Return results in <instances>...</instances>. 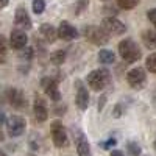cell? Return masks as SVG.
<instances>
[{
	"instance_id": "cell-1",
	"label": "cell",
	"mask_w": 156,
	"mask_h": 156,
	"mask_svg": "<svg viewBox=\"0 0 156 156\" xmlns=\"http://www.w3.org/2000/svg\"><path fill=\"white\" fill-rule=\"evenodd\" d=\"M119 53H120L123 61L136 62L137 59H140L142 51H140L139 45L133 41V39H123V41H120V44H119Z\"/></svg>"
},
{
	"instance_id": "cell-2",
	"label": "cell",
	"mask_w": 156,
	"mask_h": 156,
	"mask_svg": "<svg viewBox=\"0 0 156 156\" xmlns=\"http://www.w3.org/2000/svg\"><path fill=\"white\" fill-rule=\"evenodd\" d=\"M111 81V73L108 69H95L87 75V83L92 87V90H101L105 89Z\"/></svg>"
},
{
	"instance_id": "cell-3",
	"label": "cell",
	"mask_w": 156,
	"mask_h": 156,
	"mask_svg": "<svg viewBox=\"0 0 156 156\" xmlns=\"http://www.w3.org/2000/svg\"><path fill=\"white\" fill-rule=\"evenodd\" d=\"M126 81L128 84L131 86L133 89H142L147 81V75H145V70L142 67H134L131 69L128 73H126Z\"/></svg>"
},
{
	"instance_id": "cell-4",
	"label": "cell",
	"mask_w": 156,
	"mask_h": 156,
	"mask_svg": "<svg viewBox=\"0 0 156 156\" xmlns=\"http://www.w3.org/2000/svg\"><path fill=\"white\" fill-rule=\"evenodd\" d=\"M50 133H51V139H53V144L56 147H64L67 145V134H66V129H64L62 123L59 120L51 122L50 125Z\"/></svg>"
},
{
	"instance_id": "cell-5",
	"label": "cell",
	"mask_w": 156,
	"mask_h": 156,
	"mask_svg": "<svg viewBox=\"0 0 156 156\" xmlns=\"http://www.w3.org/2000/svg\"><path fill=\"white\" fill-rule=\"evenodd\" d=\"M100 27L105 30L108 34H115V36H119V34H123L126 31V27L123 25V22H120L119 19H115V17H105L101 22Z\"/></svg>"
},
{
	"instance_id": "cell-6",
	"label": "cell",
	"mask_w": 156,
	"mask_h": 156,
	"mask_svg": "<svg viewBox=\"0 0 156 156\" xmlns=\"http://www.w3.org/2000/svg\"><path fill=\"white\" fill-rule=\"evenodd\" d=\"M6 131L11 137H17L25 131V119L20 115H11L6 120Z\"/></svg>"
},
{
	"instance_id": "cell-7",
	"label": "cell",
	"mask_w": 156,
	"mask_h": 156,
	"mask_svg": "<svg viewBox=\"0 0 156 156\" xmlns=\"http://www.w3.org/2000/svg\"><path fill=\"white\" fill-rule=\"evenodd\" d=\"M6 100L8 103L12 106V108H16V109H22L27 106V100H25V95L22 90L16 89V87H9L6 90Z\"/></svg>"
},
{
	"instance_id": "cell-8",
	"label": "cell",
	"mask_w": 156,
	"mask_h": 156,
	"mask_svg": "<svg viewBox=\"0 0 156 156\" xmlns=\"http://www.w3.org/2000/svg\"><path fill=\"white\" fill-rule=\"evenodd\" d=\"M84 33H86L87 41L94 42V44H97V45L105 44L108 39H109V37H108L109 34L103 30L101 27H87V28L84 30Z\"/></svg>"
},
{
	"instance_id": "cell-9",
	"label": "cell",
	"mask_w": 156,
	"mask_h": 156,
	"mask_svg": "<svg viewBox=\"0 0 156 156\" xmlns=\"http://www.w3.org/2000/svg\"><path fill=\"white\" fill-rule=\"evenodd\" d=\"M75 87H76L75 103H76L78 109L84 111V109L87 108V105H89V92H87V89L84 87L83 81H80V80H76V81H75Z\"/></svg>"
},
{
	"instance_id": "cell-10",
	"label": "cell",
	"mask_w": 156,
	"mask_h": 156,
	"mask_svg": "<svg viewBox=\"0 0 156 156\" xmlns=\"http://www.w3.org/2000/svg\"><path fill=\"white\" fill-rule=\"evenodd\" d=\"M41 86H42L44 92L48 95L50 100H53V101H59L61 100V94L58 90V84H56V81L53 80V78H42V80H41Z\"/></svg>"
},
{
	"instance_id": "cell-11",
	"label": "cell",
	"mask_w": 156,
	"mask_h": 156,
	"mask_svg": "<svg viewBox=\"0 0 156 156\" xmlns=\"http://www.w3.org/2000/svg\"><path fill=\"white\" fill-rule=\"evenodd\" d=\"M27 42H28V37H27V34H25L23 30L17 28V30H12V31H11L9 45L14 48V50H22V48H25Z\"/></svg>"
},
{
	"instance_id": "cell-12",
	"label": "cell",
	"mask_w": 156,
	"mask_h": 156,
	"mask_svg": "<svg viewBox=\"0 0 156 156\" xmlns=\"http://www.w3.org/2000/svg\"><path fill=\"white\" fill-rule=\"evenodd\" d=\"M75 144H76V153L78 156H90V147H89V142L84 136L83 131L80 129H75Z\"/></svg>"
},
{
	"instance_id": "cell-13",
	"label": "cell",
	"mask_w": 156,
	"mask_h": 156,
	"mask_svg": "<svg viewBox=\"0 0 156 156\" xmlns=\"http://www.w3.org/2000/svg\"><path fill=\"white\" fill-rule=\"evenodd\" d=\"M14 23L20 30H30L31 28V19L28 16V12L25 8H17L16 9V14H14Z\"/></svg>"
},
{
	"instance_id": "cell-14",
	"label": "cell",
	"mask_w": 156,
	"mask_h": 156,
	"mask_svg": "<svg viewBox=\"0 0 156 156\" xmlns=\"http://www.w3.org/2000/svg\"><path fill=\"white\" fill-rule=\"evenodd\" d=\"M33 112H34V117L37 122H45L47 117H48V109H47V105H45V100H42L41 97L34 98V105H33Z\"/></svg>"
},
{
	"instance_id": "cell-15",
	"label": "cell",
	"mask_w": 156,
	"mask_h": 156,
	"mask_svg": "<svg viewBox=\"0 0 156 156\" xmlns=\"http://www.w3.org/2000/svg\"><path fill=\"white\" fill-rule=\"evenodd\" d=\"M58 37H61L62 41H72V39L78 37V31L69 22H61L58 28Z\"/></svg>"
},
{
	"instance_id": "cell-16",
	"label": "cell",
	"mask_w": 156,
	"mask_h": 156,
	"mask_svg": "<svg viewBox=\"0 0 156 156\" xmlns=\"http://www.w3.org/2000/svg\"><path fill=\"white\" fill-rule=\"evenodd\" d=\"M39 34H41V37L45 42H55V39L58 36V31L51 27L50 23H42L41 27H39Z\"/></svg>"
},
{
	"instance_id": "cell-17",
	"label": "cell",
	"mask_w": 156,
	"mask_h": 156,
	"mask_svg": "<svg viewBox=\"0 0 156 156\" xmlns=\"http://www.w3.org/2000/svg\"><path fill=\"white\" fill-rule=\"evenodd\" d=\"M142 41L148 48H156V31L153 30H145L142 33Z\"/></svg>"
},
{
	"instance_id": "cell-18",
	"label": "cell",
	"mask_w": 156,
	"mask_h": 156,
	"mask_svg": "<svg viewBox=\"0 0 156 156\" xmlns=\"http://www.w3.org/2000/svg\"><path fill=\"white\" fill-rule=\"evenodd\" d=\"M115 59V55L112 53L111 50H106V48H103L98 51V61L101 64H112Z\"/></svg>"
},
{
	"instance_id": "cell-19",
	"label": "cell",
	"mask_w": 156,
	"mask_h": 156,
	"mask_svg": "<svg viewBox=\"0 0 156 156\" xmlns=\"http://www.w3.org/2000/svg\"><path fill=\"white\" fill-rule=\"evenodd\" d=\"M64 59H66V50H62V48H59V50L53 51V53L50 55V61L53 62V64H56V66L62 64V62H64Z\"/></svg>"
},
{
	"instance_id": "cell-20",
	"label": "cell",
	"mask_w": 156,
	"mask_h": 156,
	"mask_svg": "<svg viewBox=\"0 0 156 156\" xmlns=\"http://www.w3.org/2000/svg\"><path fill=\"white\" fill-rule=\"evenodd\" d=\"M142 151L140 145L137 144V142H126V153L128 156H139Z\"/></svg>"
},
{
	"instance_id": "cell-21",
	"label": "cell",
	"mask_w": 156,
	"mask_h": 156,
	"mask_svg": "<svg viewBox=\"0 0 156 156\" xmlns=\"http://www.w3.org/2000/svg\"><path fill=\"white\" fill-rule=\"evenodd\" d=\"M6 61V39L3 34H0V64Z\"/></svg>"
},
{
	"instance_id": "cell-22",
	"label": "cell",
	"mask_w": 156,
	"mask_h": 156,
	"mask_svg": "<svg viewBox=\"0 0 156 156\" xmlns=\"http://www.w3.org/2000/svg\"><path fill=\"white\" fill-rule=\"evenodd\" d=\"M145 66H147L148 72H151V73H156V53H151V55H148V56H147Z\"/></svg>"
},
{
	"instance_id": "cell-23",
	"label": "cell",
	"mask_w": 156,
	"mask_h": 156,
	"mask_svg": "<svg viewBox=\"0 0 156 156\" xmlns=\"http://www.w3.org/2000/svg\"><path fill=\"white\" fill-rule=\"evenodd\" d=\"M115 2L122 9H133L137 5L139 0H115Z\"/></svg>"
},
{
	"instance_id": "cell-24",
	"label": "cell",
	"mask_w": 156,
	"mask_h": 156,
	"mask_svg": "<svg viewBox=\"0 0 156 156\" xmlns=\"http://www.w3.org/2000/svg\"><path fill=\"white\" fill-rule=\"evenodd\" d=\"M45 9V0H33V11L36 14H42Z\"/></svg>"
},
{
	"instance_id": "cell-25",
	"label": "cell",
	"mask_w": 156,
	"mask_h": 156,
	"mask_svg": "<svg viewBox=\"0 0 156 156\" xmlns=\"http://www.w3.org/2000/svg\"><path fill=\"white\" fill-rule=\"evenodd\" d=\"M147 16H148V20L153 23V27L156 28V8H153V9H150L148 12H147Z\"/></svg>"
},
{
	"instance_id": "cell-26",
	"label": "cell",
	"mask_w": 156,
	"mask_h": 156,
	"mask_svg": "<svg viewBox=\"0 0 156 156\" xmlns=\"http://www.w3.org/2000/svg\"><path fill=\"white\" fill-rule=\"evenodd\" d=\"M20 56L23 58V59H31V56H33V48H25V51H22L20 53Z\"/></svg>"
},
{
	"instance_id": "cell-27",
	"label": "cell",
	"mask_w": 156,
	"mask_h": 156,
	"mask_svg": "<svg viewBox=\"0 0 156 156\" xmlns=\"http://www.w3.org/2000/svg\"><path fill=\"white\" fill-rule=\"evenodd\" d=\"M122 112H123L122 105H117V106H114V112H112V115H114V117H120V115H122Z\"/></svg>"
},
{
	"instance_id": "cell-28",
	"label": "cell",
	"mask_w": 156,
	"mask_h": 156,
	"mask_svg": "<svg viewBox=\"0 0 156 156\" xmlns=\"http://www.w3.org/2000/svg\"><path fill=\"white\" fill-rule=\"evenodd\" d=\"M86 5H87V2H86V0H81V2L76 5V14H80V12L83 11V8H84Z\"/></svg>"
},
{
	"instance_id": "cell-29",
	"label": "cell",
	"mask_w": 156,
	"mask_h": 156,
	"mask_svg": "<svg viewBox=\"0 0 156 156\" xmlns=\"http://www.w3.org/2000/svg\"><path fill=\"white\" fill-rule=\"evenodd\" d=\"M105 103H106V97L103 95V97H100V101H98V109L101 111V108L105 106Z\"/></svg>"
},
{
	"instance_id": "cell-30",
	"label": "cell",
	"mask_w": 156,
	"mask_h": 156,
	"mask_svg": "<svg viewBox=\"0 0 156 156\" xmlns=\"http://www.w3.org/2000/svg\"><path fill=\"white\" fill-rule=\"evenodd\" d=\"M103 147H105V148H108V147H112V145H115V140L114 139H109L108 142H106V144H101Z\"/></svg>"
},
{
	"instance_id": "cell-31",
	"label": "cell",
	"mask_w": 156,
	"mask_h": 156,
	"mask_svg": "<svg viewBox=\"0 0 156 156\" xmlns=\"http://www.w3.org/2000/svg\"><path fill=\"white\" fill-rule=\"evenodd\" d=\"M5 122H6V115H5V112L0 111V125H3Z\"/></svg>"
},
{
	"instance_id": "cell-32",
	"label": "cell",
	"mask_w": 156,
	"mask_h": 156,
	"mask_svg": "<svg viewBox=\"0 0 156 156\" xmlns=\"http://www.w3.org/2000/svg\"><path fill=\"white\" fill-rule=\"evenodd\" d=\"M109 156H123V153H122L120 150H112Z\"/></svg>"
},
{
	"instance_id": "cell-33",
	"label": "cell",
	"mask_w": 156,
	"mask_h": 156,
	"mask_svg": "<svg viewBox=\"0 0 156 156\" xmlns=\"http://www.w3.org/2000/svg\"><path fill=\"white\" fill-rule=\"evenodd\" d=\"M8 2H9V0H0V8H5L8 5Z\"/></svg>"
},
{
	"instance_id": "cell-34",
	"label": "cell",
	"mask_w": 156,
	"mask_h": 156,
	"mask_svg": "<svg viewBox=\"0 0 156 156\" xmlns=\"http://www.w3.org/2000/svg\"><path fill=\"white\" fill-rule=\"evenodd\" d=\"M0 156H8V154H6V153L2 150V148H0Z\"/></svg>"
},
{
	"instance_id": "cell-35",
	"label": "cell",
	"mask_w": 156,
	"mask_h": 156,
	"mask_svg": "<svg viewBox=\"0 0 156 156\" xmlns=\"http://www.w3.org/2000/svg\"><path fill=\"white\" fill-rule=\"evenodd\" d=\"M153 145H154V148H156V140H154V144H153Z\"/></svg>"
}]
</instances>
